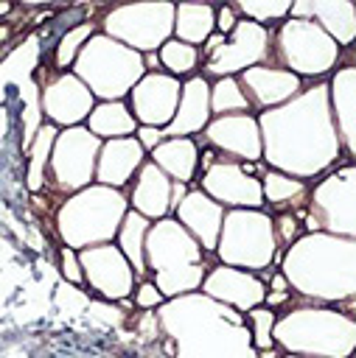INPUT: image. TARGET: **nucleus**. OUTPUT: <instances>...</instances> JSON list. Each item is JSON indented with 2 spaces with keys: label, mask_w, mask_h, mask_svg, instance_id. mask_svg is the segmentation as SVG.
<instances>
[{
  "label": "nucleus",
  "mask_w": 356,
  "mask_h": 358,
  "mask_svg": "<svg viewBox=\"0 0 356 358\" xmlns=\"http://www.w3.org/2000/svg\"><path fill=\"white\" fill-rule=\"evenodd\" d=\"M261 129V162L286 176L314 182L342 162L336 126L328 106V84L311 81L292 101L255 115Z\"/></svg>",
  "instance_id": "nucleus-1"
},
{
  "label": "nucleus",
  "mask_w": 356,
  "mask_h": 358,
  "mask_svg": "<svg viewBox=\"0 0 356 358\" xmlns=\"http://www.w3.org/2000/svg\"><path fill=\"white\" fill-rule=\"evenodd\" d=\"M154 316L171 358H258L244 313L202 291L165 299Z\"/></svg>",
  "instance_id": "nucleus-2"
},
{
  "label": "nucleus",
  "mask_w": 356,
  "mask_h": 358,
  "mask_svg": "<svg viewBox=\"0 0 356 358\" xmlns=\"http://www.w3.org/2000/svg\"><path fill=\"white\" fill-rule=\"evenodd\" d=\"M278 271L303 302L345 305L356 299V238L303 232L278 257Z\"/></svg>",
  "instance_id": "nucleus-3"
},
{
  "label": "nucleus",
  "mask_w": 356,
  "mask_h": 358,
  "mask_svg": "<svg viewBox=\"0 0 356 358\" xmlns=\"http://www.w3.org/2000/svg\"><path fill=\"white\" fill-rule=\"evenodd\" d=\"M272 341L280 352L311 358H353L356 352V316L334 305L300 302L278 310Z\"/></svg>",
  "instance_id": "nucleus-4"
},
{
  "label": "nucleus",
  "mask_w": 356,
  "mask_h": 358,
  "mask_svg": "<svg viewBox=\"0 0 356 358\" xmlns=\"http://www.w3.org/2000/svg\"><path fill=\"white\" fill-rule=\"evenodd\" d=\"M143 255L146 280H151L165 299L199 291L210 268L207 252L182 229V224L174 215L151 221Z\"/></svg>",
  "instance_id": "nucleus-5"
},
{
  "label": "nucleus",
  "mask_w": 356,
  "mask_h": 358,
  "mask_svg": "<svg viewBox=\"0 0 356 358\" xmlns=\"http://www.w3.org/2000/svg\"><path fill=\"white\" fill-rule=\"evenodd\" d=\"M126 213H129V199L123 190L93 182L84 190L59 201L53 213V227L62 246L81 252L87 246L115 243L118 227Z\"/></svg>",
  "instance_id": "nucleus-6"
},
{
  "label": "nucleus",
  "mask_w": 356,
  "mask_h": 358,
  "mask_svg": "<svg viewBox=\"0 0 356 358\" xmlns=\"http://www.w3.org/2000/svg\"><path fill=\"white\" fill-rule=\"evenodd\" d=\"M70 73L93 92L95 101H126L132 87L146 76V67L137 50L95 31L84 42Z\"/></svg>",
  "instance_id": "nucleus-7"
},
{
  "label": "nucleus",
  "mask_w": 356,
  "mask_h": 358,
  "mask_svg": "<svg viewBox=\"0 0 356 358\" xmlns=\"http://www.w3.org/2000/svg\"><path fill=\"white\" fill-rule=\"evenodd\" d=\"M342 48L314 22L286 17L272 28L269 64L294 73L303 81H325L342 64Z\"/></svg>",
  "instance_id": "nucleus-8"
},
{
  "label": "nucleus",
  "mask_w": 356,
  "mask_h": 358,
  "mask_svg": "<svg viewBox=\"0 0 356 358\" xmlns=\"http://www.w3.org/2000/svg\"><path fill=\"white\" fill-rule=\"evenodd\" d=\"M216 263L261 274L278 266L280 249L266 210H224L221 232L213 249Z\"/></svg>",
  "instance_id": "nucleus-9"
},
{
  "label": "nucleus",
  "mask_w": 356,
  "mask_h": 358,
  "mask_svg": "<svg viewBox=\"0 0 356 358\" xmlns=\"http://www.w3.org/2000/svg\"><path fill=\"white\" fill-rule=\"evenodd\" d=\"M303 232L356 238V165L342 162L308 185Z\"/></svg>",
  "instance_id": "nucleus-10"
},
{
  "label": "nucleus",
  "mask_w": 356,
  "mask_h": 358,
  "mask_svg": "<svg viewBox=\"0 0 356 358\" xmlns=\"http://www.w3.org/2000/svg\"><path fill=\"white\" fill-rule=\"evenodd\" d=\"M98 31L109 39L137 50L140 56L157 53L174 36V3H126L104 8L101 20H95Z\"/></svg>",
  "instance_id": "nucleus-11"
},
{
  "label": "nucleus",
  "mask_w": 356,
  "mask_h": 358,
  "mask_svg": "<svg viewBox=\"0 0 356 358\" xmlns=\"http://www.w3.org/2000/svg\"><path fill=\"white\" fill-rule=\"evenodd\" d=\"M101 140L87 131V126L59 129L50 159H48V182L45 190L56 193L59 201L84 190L95 182V162H98Z\"/></svg>",
  "instance_id": "nucleus-12"
},
{
  "label": "nucleus",
  "mask_w": 356,
  "mask_h": 358,
  "mask_svg": "<svg viewBox=\"0 0 356 358\" xmlns=\"http://www.w3.org/2000/svg\"><path fill=\"white\" fill-rule=\"evenodd\" d=\"M269 48H272V31L238 17L235 28L224 36V42L202 62V76L207 81L238 76L255 64H269Z\"/></svg>",
  "instance_id": "nucleus-13"
},
{
  "label": "nucleus",
  "mask_w": 356,
  "mask_h": 358,
  "mask_svg": "<svg viewBox=\"0 0 356 358\" xmlns=\"http://www.w3.org/2000/svg\"><path fill=\"white\" fill-rule=\"evenodd\" d=\"M78 263H81V274H84V288L93 296H98L104 302H123L132 296L137 277L115 243L81 249Z\"/></svg>",
  "instance_id": "nucleus-14"
},
{
  "label": "nucleus",
  "mask_w": 356,
  "mask_h": 358,
  "mask_svg": "<svg viewBox=\"0 0 356 358\" xmlns=\"http://www.w3.org/2000/svg\"><path fill=\"white\" fill-rule=\"evenodd\" d=\"M202 193H207L224 210H263L261 179L252 176L244 162L216 157L193 182Z\"/></svg>",
  "instance_id": "nucleus-15"
},
{
  "label": "nucleus",
  "mask_w": 356,
  "mask_h": 358,
  "mask_svg": "<svg viewBox=\"0 0 356 358\" xmlns=\"http://www.w3.org/2000/svg\"><path fill=\"white\" fill-rule=\"evenodd\" d=\"M39 81V112L45 123H53L56 129H70V126H84L87 115L95 106L93 92L67 70L36 78Z\"/></svg>",
  "instance_id": "nucleus-16"
},
{
  "label": "nucleus",
  "mask_w": 356,
  "mask_h": 358,
  "mask_svg": "<svg viewBox=\"0 0 356 358\" xmlns=\"http://www.w3.org/2000/svg\"><path fill=\"white\" fill-rule=\"evenodd\" d=\"M193 140L199 143V148H210L221 159L261 162V129L252 112L210 117L205 131L196 134Z\"/></svg>",
  "instance_id": "nucleus-17"
},
{
  "label": "nucleus",
  "mask_w": 356,
  "mask_h": 358,
  "mask_svg": "<svg viewBox=\"0 0 356 358\" xmlns=\"http://www.w3.org/2000/svg\"><path fill=\"white\" fill-rule=\"evenodd\" d=\"M179 90L182 81L157 70V73H146L129 92L126 103L137 120V126H157L165 129L177 112L179 103Z\"/></svg>",
  "instance_id": "nucleus-18"
},
{
  "label": "nucleus",
  "mask_w": 356,
  "mask_h": 358,
  "mask_svg": "<svg viewBox=\"0 0 356 358\" xmlns=\"http://www.w3.org/2000/svg\"><path fill=\"white\" fill-rule=\"evenodd\" d=\"M235 78L241 84V92H244L252 115L283 106L286 101H292L306 87L303 78H297L294 73H289L283 67H275V64H255V67L238 73Z\"/></svg>",
  "instance_id": "nucleus-19"
},
{
  "label": "nucleus",
  "mask_w": 356,
  "mask_h": 358,
  "mask_svg": "<svg viewBox=\"0 0 356 358\" xmlns=\"http://www.w3.org/2000/svg\"><path fill=\"white\" fill-rule=\"evenodd\" d=\"M199 291L238 313H247L249 308H258L263 305V296H266V282L252 274V271H244V268H233V266H210Z\"/></svg>",
  "instance_id": "nucleus-20"
},
{
  "label": "nucleus",
  "mask_w": 356,
  "mask_h": 358,
  "mask_svg": "<svg viewBox=\"0 0 356 358\" xmlns=\"http://www.w3.org/2000/svg\"><path fill=\"white\" fill-rule=\"evenodd\" d=\"M325 84H328V106H331L342 154L353 159L356 157V64L342 62L325 78Z\"/></svg>",
  "instance_id": "nucleus-21"
},
{
  "label": "nucleus",
  "mask_w": 356,
  "mask_h": 358,
  "mask_svg": "<svg viewBox=\"0 0 356 358\" xmlns=\"http://www.w3.org/2000/svg\"><path fill=\"white\" fill-rule=\"evenodd\" d=\"M171 215L182 224V229L207 255H213L216 241H219V232H221V221H224V207L221 204H216L207 193H202L196 185H191L188 193H185V199L174 207Z\"/></svg>",
  "instance_id": "nucleus-22"
},
{
  "label": "nucleus",
  "mask_w": 356,
  "mask_h": 358,
  "mask_svg": "<svg viewBox=\"0 0 356 358\" xmlns=\"http://www.w3.org/2000/svg\"><path fill=\"white\" fill-rule=\"evenodd\" d=\"M146 159L149 154L135 137L104 140L98 151V162H95V182L115 187V190H126Z\"/></svg>",
  "instance_id": "nucleus-23"
},
{
  "label": "nucleus",
  "mask_w": 356,
  "mask_h": 358,
  "mask_svg": "<svg viewBox=\"0 0 356 358\" xmlns=\"http://www.w3.org/2000/svg\"><path fill=\"white\" fill-rule=\"evenodd\" d=\"M210 81L196 73L182 81L179 103L171 117V123L163 129L165 137H196L210 123Z\"/></svg>",
  "instance_id": "nucleus-24"
},
{
  "label": "nucleus",
  "mask_w": 356,
  "mask_h": 358,
  "mask_svg": "<svg viewBox=\"0 0 356 358\" xmlns=\"http://www.w3.org/2000/svg\"><path fill=\"white\" fill-rule=\"evenodd\" d=\"M171 185L174 182L151 159H146L135 173L132 185L123 190L129 199V210L140 213L149 221H160L171 215Z\"/></svg>",
  "instance_id": "nucleus-25"
},
{
  "label": "nucleus",
  "mask_w": 356,
  "mask_h": 358,
  "mask_svg": "<svg viewBox=\"0 0 356 358\" xmlns=\"http://www.w3.org/2000/svg\"><path fill=\"white\" fill-rule=\"evenodd\" d=\"M149 159L171 179L182 185H193L199 176V143L193 137H165Z\"/></svg>",
  "instance_id": "nucleus-26"
},
{
  "label": "nucleus",
  "mask_w": 356,
  "mask_h": 358,
  "mask_svg": "<svg viewBox=\"0 0 356 358\" xmlns=\"http://www.w3.org/2000/svg\"><path fill=\"white\" fill-rule=\"evenodd\" d=\"M308 14L342 50H350L356 42V6L350 0H308Z\"/></svg>",
  "instance_id": "nucleus-27"
},
{
  "label": "nucleus",
  "mask_w": 356,
  "mask_h": 358,
  "mask_svg": "<svg viewBox=\"0 0 356 358\" xmlns=\"http://www.w3.org/2000/svg\"><path fill=\"white\" fill-rule=\"evenodd\" d=\"M261 196H263V210L266 213H272V210H278V213H297L303 218V207H306V196H308V182L266 168L261 173Z\"/></svg>",
  "instance_id": "nucleus-28"
},
{
  "label": "nucleus",
  "mask_w": 356,
  "mask_h": 358,
  "mask_svg": "<svg viewBox=\"0 0 356 358\" xmlns=\"http://www.w3.org/2000/svg\"><path fill=\"white\" fill-rule=\"evenodd\" d=\"M84 126L101 143L118 140V137H135V131H137V120H135L126 101H95Z\"/></svg>",
  "instance_id": "nucleus-29"
},
{
  "label": "nucleus",
  "mask_w": 356,
  "mask_h": 358,
  "mask_svg": "<svg viewBox=\"0 0 356 358\" xmlns=\"http://www.w3.org/2000/svg\"><path fill=\"white\" fill-rule=\"evenodd\" d=\"M213 31H216L213 3H174V39L202 48Z\"/></svg>",
  "instance_id": "nucleus-30"
},
{
  "label": "nucleus",
  "mask_w": 356,
  "mask_h": 358,
  "mask_svg": "<svg viewBox=\"0 0 356 358\" xmlns=\"http://www.w3.org/2000/svg\"><path fill=\"white\" fill-rule=\"evenodd\" d=\"M149 227H151L149 218H143L140 213L129 210V213L123 215L121 227H118V235H115V246L123 252V257H126L129 266L135 268L137 282L146 280V255H143V249H146Z\"/></svg>",
  "instance_id": "nucleus-31"
},
{
  "label": "nucleus",
  "mask_w": 356,
  "mask_h": 358,
  "mask_svg": "<svg viewBox=\"0 0 356 358\" xmlns=\"http://www.w3.org/2000/svg\"><path fill=\"white\" fill-rule=\"evenodd\" d=\"M59 129L53 123H42L31 140V145L25 148V187L28 193H42L45 182H48V159H50V148L56 140Z\"/></svg>",
  "instance_id": "nucleus-32"
},
{
  "label": "nucleus",
  "mask_w": 356,
  "mask_h": 358,
  "mask_svg": "<svg viewBox=\"0 0 356 358\" xmlns=\"http://www.w3.org/2000/svg\"><path fill=\"white\" fill-rule=\"evenodd\" d=\"M157 56H160L163 73H168V76H174L179 81H185V78H191V76H196L202 70V53H199V48L185 45V42H179L174 36L157 50Z\"/></svg>",
  "instance_id": "nucleus-33"
},
{
  "label": "nucleus",
  "mask_w": 356,
  "mask_h": 358,
  "mask_svg": "<svg viewBox=\"0 0 356 358\" xmlns=\"http://www.w3.org/2000/svg\"><path fill=\"white\" fill-rule=\"evenodd\" d=\"M95 31H98L95 20H84V22L70 25V28L56 39V45H53V70H56V73H67V70L73 67L76 56L81 53L84 42H87Z\"/></svg>",
  "instance_id": "nucleus-34"
},
{
  "label": "nucleus",
  "mask_w": 356,
  "mask_h": 358,
  "mask_svg": "<svg viewBox=\"0 0 356 358\" xmlns=\"http://www.w3.org/2000/svg\"><path fill=\"white\" fill-rule=\"evenodd\" d=\"M241 112H252V109L241 92L238 78L224 76L210 81V115L219 117V115H241Z\"/></svg>",
  "instance_id": "nucleus-35"
},
{
  "label": "nucleus",
  "mask_w": 356,
  "mask_h": 358,
  "mask_svg": "<svg viewBox=\"0 0 356 358\" xmlns=\"http://www.w3.org/2000/svg\"><path fill=\"white\" fill-rule=\"evenodd\" d=\"M233 11L244 20H252L263 28H275L280 25L286 17H289V8H292V0H235L230 3Z\"/></svg>",
  "instance_id": "nucleus-36"
},
{
  "label": "nucleus",
  "mask_w": 356,
  "mask_h": 358,
  "mask_svg": "<svg viewBox=\"0 0 356 358\" xmlns=\"http://www.w3.org/2000/svg\"><path fill=\"white\" fill-rule=\"evenodd\" d=\"M244 319H247V327H249V338H252L255 352L275 347V341H272V327H275L278 310H272V308H266V305H258V308H249V310L244 313Z\"/></svg>",
  "instance_id": "nucleus-37"
},
{
  "label": "nucleus",
  "mask_w": 356,
  "mask_h": 358,
  "mask_svg": "<svg viewBox=\"0 0 356 358\" xmlns=\"http://www.w3.org/2000/svg\"><path fill=\"white\" fill-rule=\"evenodd\" d=\"M300 227H303V221H300L297 213H272V229H275V241H278L280 252L303 235Z\"/></svg>",
  "instance_id": "nucleus-38"
},
{
  "label": "nucleus",
  "mask_w": 356,
  "mask_h": 358,
  "mask_svg": "<svg viewBox=\"0 0 356 358\" xmlns=\"http://www.w3.org/2000/svg\"><path fill=\"white\" fill-rule=\"evenodd\" d=\"M59 277L67 285L84 288V274H81V263H78V252L70 246H59Z\"/></svg>",
  "instance_id": "nucleus-39"
},
{
  "label": "nucleus",
  "mask_w": 356,
  "mask_h": 358,
  "mask_svg": "<svg viewBox=\"0 0 356 358\" xmlns=\"http://www.w3.org/2000/svg\"><path fill=\"white\" fill-rule=\"evenodd\" d=\"M163 302H165V296L157 291V285L151 280H140L132 291V305L137 310H157Z\"/></svg>",
  "instance_id": "nucleus-40"
},
{
  "label": "nucleus",
  "mask_w": 356,
  "mask_h": 358,
  "mask_svg": "<svg viewBox=\"0 0 356 358\" xmlns=\"http://www.w3.org/2000/svg\"><path fill=\"white\" fill-rule=\"evenodd\" d=\"M135 140H137V143L143 145V151L149 154V151H154V148L165 140V134H163V129H157V126H137Z\"/></svg>",
  "instance_id": "nucleus-41"
},
{
  "label": "nucleus",
  "mask_w": 356,
  "mask_h": 358,
  "mask_svg": "<svg viewBox=\"0 0 356 358\" xmlns=\"http://www.w3.org/2000/svg\"><path fill=\"white\" fill-rule=\"evenodd\" d=\"M235 22H238V14L233 11V6H230V3L216 6V34L227 36V34L235 28Z\"/></svg>",
  "instance_id": "nucleus-42"
},
{
  "label": "nucleus",
  "mask_w": 356,
  "mask_h": 358,
  "mask_svg": "<svg viewBox=\"0 0 356 358\" xmlns=\"http://www.w3.org/2000/svg\"><path fill=\"white\" fill-rule=\"evenodd\" d=\"M188 187H191V185H182V182H174V185H171V213H174V207H177V204L185 199Z\"/></svg>",
  "instance_id": "nucleus-43"
},
{
  "label": "nucleus",
  "mask_w": 356,
  "mask_h": 358,
  "mask_svg": "<svg viewBox=\"0 0 356 358\" xmlns=\"http://www.w3.org/2000/svg\"><path fill=\"white\" fill-rule=\"evenodd\" d=\"M280 355H283V352H280L278 347H269V350H261V352H258V358H280Z\"/></svg>",
  "instance_id": "nucleus-44"
},
{
  "label": "nucleus",
  "mask_w": 356,
  "mask_h": 358,
  "mask_svg": "<svg viewBox=\"0 0 356 358\" xmlns=\"http://www.w3.org/2000/svg\"><path fill=\"white\" fill-rule=\"evenodd\" d=\"M11 11H14V6H11L8 0H0V20H3V17H8Z\"/></svg>",
  "instance_id": "nucleus-45"
},
{
  "label": "nucleus",
  "mask_w": 356,
  "mask_h": 358,
  "mask_svg": "<svg viewBox=\"0 0 356 358\" xmlns=\"http://www.w3.org/2000/svg\"><path fill=\"white\" fill-rule=\"evenodd\" d=\"M280 358H311V355H289V352H283Z\"/></svg>",
  "instance_id": "nucleus-46"
}]
</instances>
